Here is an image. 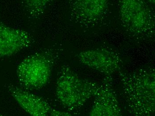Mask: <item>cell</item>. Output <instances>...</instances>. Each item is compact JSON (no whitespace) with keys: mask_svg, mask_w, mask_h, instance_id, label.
Listing matches in <instances>:
<instances>
[{"mask_svg":"<svg viewBox=\"0 0 155 116\" xmlns=\"http://www.w3.org/2000/svg\"><path fill=\"white\" fill-rule=\"evenodd\" d=\"M127 111L132 115L154 114L155 77L154 68L140 69L121 77Z\"/></svg>","mask_w":155,"mask_h":116,"instance_id":"1","label":"cell"},{"mask_svg":"<svg viewBox=\"0 0 155 116\" xmlns=\"http://www.w3.org/2000/svg\"><path fill=\"white\" fill-rule=\"evenodd\" d=\"M122 26L132 38L150 40L155 34L154 7L146 0H116Z\"/></svg>","mask_w":155,"mask_h":116,"instance_id":"2","label":"cell"},{"mask_svg":"<svg viewBox=\"0 0 155 116\" xmlns=\"http://www.w3.org/2000/svg\"><path fill=\"white\" fill-rule=\"evenodd\" d=\"M101 87L100 84L81 78L69 67L64 66L57 80L56 94L64 107L75 109L94 98Z\"/></svg>","mask_w":155,"mask_h":116,"instance_id":"3","label":"cell"},{"mask_svg":"<svg viewBox=\"0 0 155 116\" xmlns=\"http://www.w3.org/2000/svg\"><path fill=\"white\" fill-rule=\"evenodd\" d=\"M51 53L39 52L28 56L18 66L17 75L20 84L28 89H38L49 82L52 70Z\"/></svg>","mask_w":155,"mask_h":116,"instance_id":"4","label":"cell"},{"mask_svg":"<svg viewBox=\"0 0 155 116\" xmlns=\"http://www.w3.org/2000/svg\"><path fill=\"white\" fill-rule=\"evenodd\" d=\"M70 19L85 28L97 26L108 15L113 0H68Z\"/></svg>","mask_w":155,"mask_h":116,"instance_id":"5","label":"cell"},{"mask_svg":"<svg viewBox=\"0 0 155 116\" xmlns=\"http://www.w3.org/2000/svg\"><path fill=\"white\" fill-rule=\"evenodd\" d=\"M78 57L82 65L105 75L120 70L122 62L117 53L106 49L85 50L79 53Z\"/></svg>","mask_w":155,"mask_h":116,"instance_id":"6","label":"cell"},{"mask_svg":"<svg viewBox=\"0 0 155 116\" xmlns=\"http://www.w3.org/2000/svg\"><path fill=\"white\" fill-rule=\"evenodd\" d=\"M32 39L28 32L5 25L0 20V57L15 55L31 46Z\"/></svg>","mask_w":155,"mask_h":116,"instance_id":"7","label":"cell"},{"mask_svg":"<svg viewBox=\"0 0 155 116\" xmlns=\"http://www.w3.org/2000/svg\"><path fill=\"white\" fill-rule=\"evenodd\" d=\"M8 90L18 104L30 115L46 116L50 114L51 107L38 96L13 85L8 86Z\"/></svg>","mask_w":155,"mask_h":116,"instance_id":"8","label":"cell"},{"mask_svg":"<svg viewBox=\"0 0 155 116\" xmlns=\"http://www.w3.org/2000/svg\"><path fill=\"white\" fill-rule=\"evenodd\" d=\"M89 115L91 116H119L121 110L115 92L107 85H101L95 97Z\"/></svg>","mask_w":155,"mask_h":116,"instance_id":"9","label":"cell"},{"mask_svg":"<svg viewBox=\"0 0 155 116\" xmlns=\"http://www.w3.org/2000/svg\"><path fill=\"white\" fill-rule=\"evenodd\" d=\"M25 8L31 18H39L44 14L51 0H23Z\"/></svg>","mask_w":155,"mask_h":116,"instance_id":"10","label":"cell"},{"mask_svg":"<svg viewBox=\"0 0 155 116\" xmlns=\"http://www.w3.org/2000/svg\"><path fill=\"white\" fill-rule=\"evenodd\" d=\"M49 114L51 116H71V114L70 113H67V112H62V111H59V110H55V109H53L52 108Z\"/></svg>","mask_w":155,"mask_h":116,"instance_id":"11","label":"cell"},{"mask_svg":"<svg viewBox=\"0 0 155 116\" xmlns=\"http://www.w3.org/2000/svg\"><path fill=\"white\" fill-rule=\"evenodd\" d=\"M147 2L153 7H155V0H146Z\"/></svg>","mask_w":155,"mask_h":116,"instance_id":"12","label":"cell"}]
</instances>
